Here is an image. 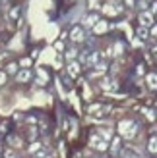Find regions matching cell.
Instances as JSON below:
<instances>
[{"label":"cell","mask_w":157,"mask_h":158,"mask_svg":"<svg viewBox=\"0 0 157 158\" xmlns=\"http://www.w3.org/2000/svg\"><path fill=\"white\" fill-rule=\"evenodd\" d=\"M138 131V123L134 120H122L119 122V135L124 139H132Z\"/></svg>","instance_id":"1"},{"label":"cell","mask_w":157,"mask_h":158,"mask_svg":"<svg viewBox=\"0 0 157 158\" xmlns=\"http://www.w3.org/2000/svg\"><path fill=\"white\" fill-rule=\"evenodd\" d=\"M89 145L95 148V151H107V148H109V141H105L99 133H93L91 139H89Z\"/></svg>","instance_id":"2"},{"label":"cell","mask_w":157,"mask_h":158,"mask_svg":"<svg viewBox=\"0 0 157 158\" xmlns=\"http://www.w3.org/2000/svg\"><path fill=\"white\" fill-rule=\"evenodd\" d=\"M153 14L151 12H142L140 14V18H138V21H140V27H146V29H150V27H153Z\"/></svg>","instance_id":"3"},{"label":"cell","mask_w":157,"mask_h":158,"mask_svg":"<svg viewBox=\"0 0 157 158\" xmlns=\"http://www.w3.org/2000/svg\"><path fill=\"white\" fill-rule=\"evenodd\" d=\"M70 39H72L74 43H82L83 39H85V31H83V27H72V31H70Z\"/></svg>","instance_id":"4"},{"label":"cell","mask_w":157,"mask_h":158,"mask_svg":"<svg viewBox=\"0 0 157 158\" xmlns=\"http://www.w3.org/2000/svg\"><path fill=\"white\" fill-rule=\"evenodd\" d=\"M109 148H111L113 154H119L122 151V139L120 137H113L111 139V147H109Z\"/></svg>","instance_id":"5"},{"label":"cell","mask_w":157,"mask_h":158,"mask_svg":"<svg viewBox=\"0 0 157 158\" xmlns=\"http://www.w3.org/2000/svg\"><path fill=\"white\" fill-rule=\"evenodd\" d=\"M16 79H18L20 83H27L29 79H31V72H29L27 68H23V69H20V72L16 73Z\"/></svg>","instance_id":"6"},{"label":"cell","mask_w":157,"mask_h":158,"mask_svg":"<svg viewBox=\"0 0 157 158\" xmlns=\"http://www.w3.org/2000/svg\"><path fill=\"white\" fill-rule=\"evenodd\" d=\"M122 156H124V158H142V154H140L138 151H134L132 147L122 148Z\"/></svg>","instance_id":"7"},{"label":"cell","mask_w":157,"mask_h":158,"mask_svg":"<svg viewBox=\"0 0 157 158\" xmlns=\"http://www.w3.org/2000/svg\"><path fill=\"white\" fill-rule=\"evenodd\" d=\"M68 73L72 77H78V73H80V64H78V62H70L68 64Z\"/></svg>","instance_id":"8"},{"label":"cell","mask_w":157,"mask_h":158,"mask_svg":"<svg viewBox=\"0 0 157 158\" xmlns=\"http://www.w3.org/2000/svg\"><path fill=\"white\" fill-rule=\"evenodd\" d=\"M146 81H147V87H150V89H157V73H147Z\"/></svg>","instance_id":"9"},{"label":"cell","mask_w":157,"mask_h":158,"mask_svg":"<svg viewBox=\"0 0 157 158\" xmlns=\"http://www.w3.org/2000/svg\"><path fill=\"white\" fill-rule=\"evenodd\" d=\"M147 148H150V152L157 154V135H151V137H150V143H147Z\"/></svg>","instance_id":"10"},{"label":"cell","mask_w":157,"mask_h":158,"mask_svg":"<svg viewBox=\"0 0 157 158\" xmlns=\"http://www.w3.org/2000/svg\"><path fill=\"white\" fill-rule=\"evenodd\" d=\"M37 75H39V83H41V85H45V83H47V79H49L47 72H45V69H41V68L37 69Z\"/></svg>","instance_id":"11"},{"label":"cell","mask_w":157,"mask_h":158,"mask_svg":"<svg viewBox=\"0 0 157 158\" xmlns=\"http://www.w3.org/2000/svg\"><path fill=\"white\" fill-rule=\"evenodd\" d=\"M95 23H97V15L95 14H91V15L85 18V25H87V27H95Z\"/></svg>","instance_id":"12"},{"label":"cell","mask_w":157,"mask_h":158,"mask_svg":"<svg viewBox=\"0 0 157 158\" xmlns=\"http://www.w3.org/2000/svg\"><path fill=\"white\" fill-rule=\"evenodd\" d=\"M93 29H95V33H105V31H107V23L105 21H97Z\"/></svg>","instance_id":"13"},{"label":"cell","mask_w":157,"mask_h":158,"mask_svg":"<svg viewBox=\"0 0 157 158\" xmlns=\"http://www.w3.org/2000/svg\"><path fill=\"white\" fill-rule=\"evenodd\" d=\"M138 37L142 39V41H146V39L150 37V29H146V27H138Z\"/></svg>","instance_id":"14"},{"label":"cell","mask_w":157,"mask_h":158,"mask_svg":"<svg viewBox=\"0 0 157 158\" xmlns=\"http://www.w3.org/2000/svg\"><path fill=\"white\" fill-rule=\"evenodd\" d=\"M8 143H10L12 147H21V139L16 137V135H10V137H8Z\"/></svg>","instance_id":"15"},{"label":"cell","mask_w":157,"mask_h":158,"mask_svg":"<svg viewBox=\"0 0 157 158\" xmlns=\"http://www.w3.org/2000/svg\"><path fill=\"white\" fill-rule=\"evenodd\" d=\"M4 158H20V154L14 151V148H6L4 151Z\"/></svg>","instance_id":"16"},{"label":"cell","mask_w":157,"mask_h":158,"mask_svg":"<svg viewBox=\"0 0 157 158\" xmlns=\"http://www.w3.org/2000/svg\"><path fill=\"white\" fill-rule=\"evenodd\" d=\"M8 73H12V75L18 73V64H8V68H6V75H8Z\"/></svg>","instance_id":"17"},{"label":"cell","mask_w":157,"mask_h":158,"mask_svg":"<svg viewBox=\"0 0 157 158\" xmlns=\"http://www.w3.org/2000/svg\"><path fill=\"white\" fill-rule=\"evenodd\" d=\"M140 10H144V12H147V6H150V0H138V4H136Z\"/></svg>","instance_id":"18"},{"label":"cell","mask_w":157,"mask_h":158,"mask_svg":"<svg viewBox=\"0 0 157 158\" xmlns=\"http://www.w3.org/2000/svg\"><path fill=\"white\" fill-rule=\"evenodd\" d=\"M97 133H99V135L103 137L105 141H109V139H111V131H109V129H99Z\"/></svg>","instance_id":"19"},{"label":"cell","mask_w":157,"mask_h":158,"mask_svg":"<svg viewBox=\"0 0 157 158\" xmlns=\"http://www.w3.org/2000/svg\"><path fill=\"white\" fill-rule=\"evenodd\" d=\"M113 50H114L113 54H120V52L124 50V44H122V43H116V44L113 46Z\"/></svg>","instance_id":"20"},{"label":"cell","mask_w":157,"mask_h":158,"mask_svg":"<svg viewBox=\"0 0 157 158\" xmlns=\"http://www.w3.org/2000/svg\"><path fill=\"white\" fill-rule=\"evenodd\" d=\"M76 54H78V50H76V48H72V50H68V52H66V58L72 62V60L76 58Z\"/></svg>","instance_id":"21"},{"label":"cell","mask_w":157,"mask_h":158,"mask_svg":"<svg viewBox=\"0 0 157 158\" xmlns=\"http://www.w3.org/2000/svg\"><path fill=\"white\" fill-rule=\"evenodd\" d=\"M39 148H41V143H33V145L29 147V152H33V154H35V152L39 151Z\"/></svg>","instance_id":"22"},{"label":"cell","mask_w":157,"mask_h":158,"mask_svg":"<svg viewBox=\"0 0 157 158\" xmlns=\"http://www.w3.org/2000/svg\"><path fill=\"white\" fill-rule=\"evenodd\" d=\"M6 83V72H0V85Z\"/></svg>","instance_id":"23"},{"label":"cell","mask_w":157,"mask_h":158,"mask_svg":"<svg viewBox=\"0 0 157 158\" xmlns=\"http://www.w3.org/2000/svg\"><path fill=\"white\" fill-rule=\"evenodd\" d=\"M29 64H31V60H29V58H23V60H21V66H23V68H27Z\"/></svg>","instance_id":"24"},{"label":"cell","mask_w":157,"mask_h":158,"mask_svg":"<svg viewBox=\"0 0 157 158\" xmlns=\"http://www.w3.org/2000/svg\"><path fill=\"white\" fill-rule=\"evenodd\" d=\"M18 14H20V10H18V8H14V10H12V14H10V15H12V18H18Z\"/></svg>","instance_id":"25"},{"label":"cell","mask_w":157,"mask_h":158,"mask_svg":"<svg viewBox=\"0 0 157 158\" xmlns=\"http://www.w3.org/2000/svg\"><path fill=\"white\" fill-rule=\"evenodd\" d=\"M126 2V6H136V0H124Z\"/></svg>","instance_id":"26"},{"label":"cell","mask_w":157,"mask_h":158,"mask_svg":"<svg viewBox=\"0 0 157 158\" xmlns=\"http://www.w3.org/2000/svg\"><path fill=\"white\" fill-rule=\"evenodd\" d=\"M151 35H153V37H157V25H153V27H151Z\"/></svg>","instance_id":"27"},{"label":"cell","mask_w":157,"mask_h":158,"mask_svg":"<svg viewBox=\"0 0 157 158\" xmlns=\"http://www.w3.org/2000/svg\"><path fill=\"white\" fill-rule=\"evenodd\" d=\"M153 52H155V54H157V46H155V48H153Z\"/></svg>","instance_id":"28"},{"label":"cell","mask_w":157,"mask_h":158,"mask_svg":"<svg viewBox=\"0 0 157 158\" xmlns=\"http://www.w3.org/2000/svg\"><path fill=\"white\" fill-rule=\"evenodd\" d=\"M0 4H4V0H0Z\"/></svg>","instance_id":"29"}]
</instances>
